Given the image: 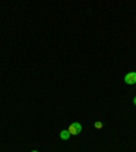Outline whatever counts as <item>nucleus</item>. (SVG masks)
<instances>
[{"instance_id": "obj_1", "label": "nucleus", "mask_w": 136, "mask_h": 152, "mask_svg": "<svg viewBox=\"0 0 136 152\" xmlns=\"http://www.w3.org/2000/svg\"><path fill=\"white\" fill-rule=\"evenodd\" d=\"M68 132H70L71 136H72V134H79V133L82 132V125H80L79 122H72L70 125V128H68Z\"/></svg>"}, {"instance_id": "obj_6", "label": "nucleus", "mask_w": 136, "mask_h": 152, "mask_svg": "<svg viewBox=\"0 0 136 152\" xmlns=\"http://www.w3.org/2000/svg\"><path fill=\"white\" fill-rule=\"evenodd\" d=\"M32 152H38V151H32Z\"/></svg>"}, {"instance_id": "obj_4", "label": "nucleus", "mask_w": 136, "mask_h": 152, "mask_svg": "<svg viewBox=\"0 0 136 152\" xmlns=\"http://www.w3.org/2000/svg\"><path fill=\"white\" fill-rule=\"evenodd\" d=\"M95 128H97V129H101L102 126H104V124L102 122H99V121H97V122H95V125H94Z\"/></svg>"}, {"instance_id": "obj_3", "label": "nucleus", "mask_w": 136, "mask_h": 152, "mask_svg": "<svg viewBox=\"0 0 136 152\" xmlns=\"http://www.w3.org/2000/svg\"><path fill=\"white\" fill-rule=\"evenodd\" d=\"M70 136H71V134H70V132H68V129H67V130H61V132H60V139L61 140H68V139H70Z\"/></svg>"}, {"instance_id": "obj_5", "label": "nucleus", "mask_w": 136, "mask_h": 152, "mask_svg": "<svg viewBox=\"0 0 136 152\" xmlns=\"http://www.w3.org/2000/svg\"><path fill=\"white\" fill-rule=\"evenodd\" d=\"M133 103H135V104H136V96H135V99H133Z\"/></svg>"}, {"instance_id": "obj_2", "label": "nucleus", "mask_w": 136, "mask_h": 152, "mask_svg": "<svg viewBox=\"0 0 136 152\" xmlns=\"http://www.w3.org/2000/svg\"><path fill=\"white\" fill-rule=\"evenodd\" d=\"M124 82L127 84H135L136 83V72H129L124 76Z\"/></svg>"}]
</instances>
